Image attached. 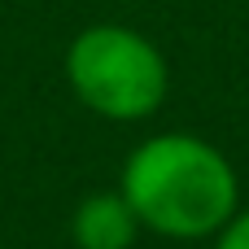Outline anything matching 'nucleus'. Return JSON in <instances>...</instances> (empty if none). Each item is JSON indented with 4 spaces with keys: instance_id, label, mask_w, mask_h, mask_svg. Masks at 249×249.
Segmentation results:
<instances>
[{
    "instance_id": "nucleus-1",
    "label": "nucleus",
    "mask_w": 249,
    "mask_h": 249,
    "mask_svg": "<svg viewBox=\"0 0 249 249\" xmlns=\"http://www.w3.org/2000/svg\"><path fill=\"white\" fill-rule=\"evenodd\" d=\"M118 193L140 228L175 241H206L241 210L232 162L193 131H162L140 140L123 162Z\"/></svg>"
},
{
    "instance_id": "nucleus-2",
    "label": "nucleus",
    "mask_w": 249,
    "mask_h": 249,
    "mask_svg": "<svg viewBox=\"0 0 249 249\" xmlns=\"http://www.w3.org/2000/svg\"><path fill=\"white\" fill-rule=\"evenodd\" d=\"M70 92L109 123H144L162 109L171 92V70L162 48L123 22L83 26L66 48Z\"/></svg>"
},
{
    "instance_id": "nucleus-3",
    "label": "nucleus",
    "mask_w": 249,
    "mask_h": 249,
    "mask_svg": "<svg viewBox=\"0 0 249 249\" xmlns=\"http://www.w3.org/2000/svg\"><path fill=\"white\" fill-rule=\"evenodd\" d=\"M70 236L79 249H131L140 236V219L123 193H92L74 206Z\"/></svg>"
},
{
    "instance_id": "nucleus-4",
    "label": "nucleus",
    "mask_w": 249,
    "mask_h": 249,
    "mask_svg": "<svg viewBox=\"0 0 249 249\" xmlns=\"http://www.w3.org/2000/svg\"><path fill=\"white\" fill-rule=\"evenodd\" d=\"M210 249H249V206H241V210L214 232V245Z\"/></svg>"
}]
</instances>
